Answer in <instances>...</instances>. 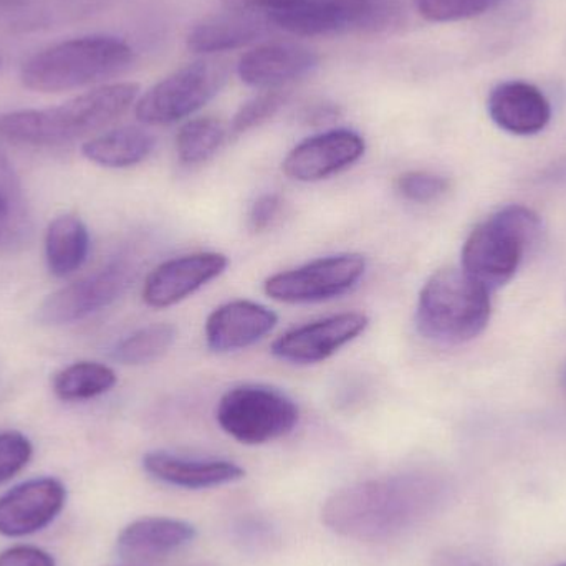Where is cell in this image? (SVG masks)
Returning <instances> with one entry per match:
<instances>
[{
    "mask_svg": "<svg viewBox=\"0 0 566 566\" xmlns=\"http://www.w3.org/2000/svg\"><path fill=\"white\" fill-rule=\"evenodd\" d=\"M446 499L448 484L431 472L371 479L335 492L323 507V524L342 537L386 541L421 524Z\"/></svg>",
    "mask_w": 566,
    "mask_h": 566,
    "instance_id": "obj_1",
    "label": "cell"
},
{
    "mask_svg": "<svg viewBox=\"0 0 566 566\" xmlns=\"http://www.w3.org/2000/svg\"><path fill=\"white\" fill-rule=\"evenodd\" d=\"M136 83H112L59 106L0 115V139L29 146H59L99 132L125 115L138 98Z\"/></svg>",
    "mask_w": 566,
    "mask_h": 566,
    "instance_id": "obj_2",
    "label": "cell"
},
{
    "mask_svg": "<svg viewBox=\"0 0 566 566\" xmlns=\"http://www.w3.org/2000/svg\"><path fill=\"white\" fill-rule=\"evenodd\" d=\"M133 56L132 46L118 36H80L30 56L20 78L33 92H69L119 75L132 65Z\"/></svg>",
    "mask_w": 566,
    "mask_h": 566,
    "instance_id": "obj_3",
    "label": "cell"
},
{
    "mask_svg": "<svg viewBox=\"0 0 566 566\" xmlns=\"http://www.w3.org/2000/svg\"><path fill=\"white\" fill-rule=\"evenodd\" d=\"M491 293L462 269H441L419 292L416 306L419 333L446 345L478 338L491 319Z\"/></svg>",
    "mask_w": 566,
    "mask_h": 566,
    "instance_id": "obj_4",
    "label": "cell"
},
{
    "mask_svg": "<svg viewBox=\"0 0 566 566\" xmlns=\"http://www.w3.org/2000/svg\"><path fill=\"white\" fill-rule=\"evenodd\" d=\"M542 221L532 209L507 206L479 224L462 249V271L485 289H501L541 242Z\"/></svg>",
    "mask_w": 566,
    "mask_h": 566,
    "instance_id": "obj_5",
    "label": "cell"
},
{
    "mask_svg": "<svg viewBox=\"0 0 566 566\" xmlns=\"http://www.w3.org/2000/svg\"><path fill=\"white\" fill-rule=\"evenodd\" d=\"M402 0H298L271 13L272 25L298 36L379 33L398 25Z\"/></svg>",
    "mask_w": 566,
    "mask_h": 566,
    "instance_id": "obj_6",
    "label": "cell"
},
{
    "mask_svg": "<svg viewBox=\"0 0 566 566\" xmlns=\"http://www.w3.org/2000/svg\"><path fill=\"white\" fill-rule=\"evenodd\" d=\"M298 418V406L292 398L264 385L235 386L216 409L222 431L248 446L283 438L295 429Z\"/></svg>",
    "mask_w": 566,
    "mask_h": 566,
    "instance_id": "obj_7",
    "label": "cell"
},
{
    "mask_svg": "<svg viewBox=\"0 0 566 566\" xmlns=\"http://www.w3.org/2000/svg\"><path fill=\"white\" fill-rule=\"evenodd\" d=\"M228 66L199 60L156 83L136 103V118L145 125H171L205 108L228 82Z\"/></svg>",
    "mask_w": 566,
    "mask_h": 566,
    "instance_id": "obj_8",
    "label": "cell"
},
{
    "mask_svg": "<svg viewBox=\"0 0 566 566\" xmlns=\"http://www.w3.org/2000/svg\"><path fill=\"white\" fill-rule=\"evenodd\" d=\"M365 272L363 255H328L272 275L265 281L264 290L271 298L292 305L326 302L355 289Z\"/></svg>",
    "mask_w": 566,
    "mask_h": 566,
    "instance_id": "obj_9",
    "label": "cell"
},
{
    "mask_svg": "<svg viewBox=\"0 0 566 566\" xmlns=\"http://www.w3.org/2000/svg\"><path fill=\"white\" fill-rule=\"evenodd\" d=\"M135 277L136 268L132 262L123 259L109 262L88 277L46 296L36 316L45 325H69L88 318L122 298Z\"/></svg>",
    "mask_w": 566,
    "mask_h": 566,
    "instance_id": "obj_10",
    "label": "cell"
},
{
    "mask_svg": "<svg viewBox=\"0 0 566 566\" xmlns=\"http://www.w3.org/2000/svg\"><path fill=\"white\" fill-rule=\"evenodd\" d=\"M368 325L369 318L361 312L326 316L283 333L272 343V355L295 365L322 363L358 338Z\"/></svg>",
    "mask_w": 566,
    "mask_h": 566,
    "instance_id": "obj_11",
    "label": "cell"
},
{
    "mask_svg": "<svg viewBox=\"0 0 566 566\" xmlns=\"http://www.w3.org/2000/svg\"><path fill=\"white\" fill-rule=\"evenodd\" d=\"M365 149L366 143L359 133L329 129L298 143L283 159L282 171L293 181H323L359 161Z\"/></svg>",
    "mask_w": 566,
    "mask_h": 566,
    "instance_id": "obj_12",
    "label": "cell"
},
{
    "mask_svg": "<svg viewBox=\"0 0 566 566\" xmlns=\"http://www.w3.org/2000/svg\"><path fill=\"white\" fill-rule=\"evenodd\" d=\"M228 268V255L221 252H196L169 259L149 272L143 286V300L151 308L178 305L224 274Z\"/></svg>",
    "mask_w": 566,
    "mask_h": 566,
    "instance_id": "obj_13",
    "label": "cell"
},
{
    "mask_svg": "<svg viewBox=\"0 0 566 566\" xmlns=\"http://www.w3.org/2000/svg\"><path fill=\"white\" fill-rule=\"evenodd\" d=\"M66 491L56 479H33L0 497V534L23 537L45 528L65 505Z\"/></svg>",
    "mask_w": 566,
    "mask_h": 566,
    "instance_id": "obj_14",
    "label": "cell"
},
{
    "mask_svg": "<svg viewBox=\"0 0 566 566\" xmlns=\"http://www.w3.org/2000/svg\"><path fill=\"white\" fill-rule=\"evenodd\" d=\"M318 66L315 52L290 42H272L249 50L239 60V78L259 90H282L305 78Z\"/></svg>",
    "mask_w": 566,
    "mask_h": 566,
    "instance_id": "obj_15",
    "label": "cell"
},
{
    "mask_svg": "<svg viewBox=\"0 0 566 566\" xmlns=\"http://www.w3.org/2000/svg\"><path fill=\"white\" fill-rule=\"evenodd\" d=\"M274 310L251 300H234L216 308L206 322V343L216 353L239 352L277 326Z\"/></svg>",
    "mask_w": 566,
    "mask_h": 566,
    "instance_id": "obj_16",
    "label": "cell"
},
{
    "mask_svg": "<svg viewBox=\"0 0 566 566\" xmlns=\"http://www.w3.org/2000/svg\"><path fill=\"white\" fill-rule=\"evenodd\" d=\"M488 108L499 128L518 136L544 132L552 118L547 96L527 82H504L495 86Z\"/></svg>",
    "mask_w": 566,
    "mask_h": 566,
    "instance_id": "obj_17",
    "label": "cell"
},
{
    "mask_svg": "<svg viewBox=\"0 0 566 566\" xmlns=\"http://www.w3.org/2000/svg\"><path fill=\"white\" fill-rule=\"evenodd\" d=\"M196 528L189 522L169 517H146L123 528L118 554L132 565L158 560L191 544Z\"/></svg>",
    "mask_w": 566,
    "mask_h": 566,
    "instance_id": "obj_18",
    "label": "cell"
},
{
    "mask_svg": "<svg viewBox=\"0 0 566 566\" xmlns=\"http://www.w3.org/2000/svg\"><path fill=\"white\" fill-rule=\"evenodd\" d=\"M143 465L158 481L185 489L219 488L245 475L244 469L231 461L189 459L169 452H149Z\"/></svg>",
    "mask_w": 566,
    "mask_h": 566,
    "instance_id": "obj_19",
    "label": "cell"
},
{
    "mask_svg": "<svg viewBox=\"0 0 566 566\" xmlns=\"http://www.w3.org/2000/svg\"><path fill=\"white\" fill-rule=\"evenodd\" d=\"M271 27L268 15L261 13L228 12L208 17L189 30L188 49L202 55L242 49L261 39Z\"/></svg>",
    "mask_w": 566,
    "mask_h": 566,
    "instance_id": "obj_20",
    "label": "cell"
},
{
    "mask_svg": "<svg viewBox=\"0 0 566 566\" xmlns=\"http://www.w3.org/2000/svg\"><path fill=\"white\" fill-rule=\"evenodd\" d=\"M155 145L151 133L138 126H125L88 139L82 153L88 161L103 168L125 169L146 161Z\"/></svg>",
    "mask_w": 566,
    "mask_h": 566,
    "instance_id": "obj_21",
    "label": "cell"
},
{
    "mask_svg": "<svg viewBox=\"0 0 566 566\" xmlns=\"http://www.w3.org/2000/svg\"><path fill=\"white\" fill-rule=\"evenodd\" d=\"M88 252V229L76 216H60L46 229V265L55 277H66L78 271L85 264Z\"/></svg>",
    "mask_w": 566,
    "mask_h": 566,
    "instance_id": "obj_22",
    "label": "cell"
},
{
    "mask_svg": "<svg viewBox=\"0 0 566 566\" xmlns=\"http://www.w3.org/2000/svg\"><path fill=\"white\" fill-rule=\"evenodd\" d=\"M116 373L109 366L95 361H80L66 366L53 378V391L62 401H86L98 398L115 388Z\"/></svg>",
    "mask_w": 566,
    "mask_h": 566,
    "instance_id": "obj_23",
    "label": "cell"
},
{
    "mask_svg": "<svg viewBox=\"0 0 566 566\" xmlns=\"http://www.w3.org/2000/svg\"><path fill=\"white\" fill-rule=\"evenodd\" d=\"M175 342V326L156 323L123 338L113 349L112 358L126 366L148 365L165 356Z\"/></svg>",
    "mask_w": 566,
    "mask_h": 566,
    "instance_id": "obj_24",
    "label": "cell"
},
{
    "mask_svg": "<svg viewBox=\"0 0 566 566\" xmlns=\"http://www.w3.org/2000/svg\"><path fill=\"white\" fill-rule=\"evenodd\" d=\"M224 125L218 118L191 119L176 136V153L182 165L196 166L209 161L226 142Z\"/></svg>",
    "mask_w": 566,
    "mask_h": 566,
    "instance_id": "obj_25",
    "label": "cell"
},
{
    "mask_svg": "<svg viewBox=\"0 0 566 566\" xmlns=\"http://www.w3.org/2000/svg\"><path fill=\"white\" fill-rule=\"evenodd\" d=\"M286 99H289V92L265 90L261 95L254 96L239 108L234 119H232L229 133L232 136H241L251 132V129L258 128V126L264 125L272 116L277 115Z\"/></svg>",
    "mask_w": 566,
    "mask_h": 566,
    "instance_id": "obj_26",
    "label": "cell"
},
{
    "mask_svg": "<svg viewBox=\"0 0 566 566\" xmlns=\"http://www.w3.org/2000/svg\"><path fill=\"white\" fill-rule=\"evenodd\" d=\"M449 179L429 171H409L396 179V191L406 201L429 205L449 191Z\"/></svg>",
    "mask_w": 566,
    "mask_h": 566,
    "instance_id": "obj_27",
    "label": "cell"
},
{
    "mask_svg": "<svg viewBox=\"0 0 566 566\" xmlns=\"http://www.w3.org/2000/svg\"><path fill=\"white\" fill-rule=\"evenodd\" d=\"M497 0H415L416 9L431 22L472 19L491 9Z\"/></svg>",
    "mask_w": 566,
    "mask_h": 566,
    "instance_id": "obj_28",
    "label": "cell"
},
{
    "mask_svg": "<svg viewBox=\"0 0 566 566\" xmlns=\"http://www.w3.org/2000/svg\"><path fill=\"white\" fill-rule=\"evenodd\" d=\"M32 442L15 431L0 432V484L15 478L32 459Z\"/></svg>",
    "mask_w": 566,
    "mask_h": 566,
    "instance_id": "obj_29",
    "label": "cell"
},
{
    "mask_svg": "<svg viewBox=\"0 0 566 566\" xmlns=\"http://www.w3.org/2000/svg\"><path fill=\"white\" fill-rule=\"evenodd\" d=\"M27 229L25 211L15 208L6 196L0 192V244L19 239Z\"/></svg>",
    "mask_w": 566,
    "mask_h": 566,
    "instance_id": "obj_30",
    "label": "cell"
},
{
    "mask_svg": "<svg viewBox=\"0 0 566 566\" xmlns=\"http://www.w3.org/2000/svg\"><path fill=\"white\" fill-rule=\"evenodd\" d=\"M282 209V198L274 192L262 195L258 201L252 205L249 211V228L254 232H262L271 228L272 222L277 219Z\"/></svg>",
    "mask_w": 566,
    "mask_h": 566,
    "instance_id": "obj_31",
    "label": "cell"
},
{
    "mask_svg": "<svg viewBox=\"0 0 566 566\" xmlns=\"http://www.w3.org/2000/svg\"><path fill=\"white\" fill-rule=\"evenodd\" d=\"M0 566H55V562L40 548L13 547L0 555Z\"/></svg>",
    "mask_w": 566,
    "mask_h": 566,
    "instance_id": "obj_32",
    "label": "cell"
},
{
    "mask_svg": "<svg viewBox=\"0 0 566 566\" xmlns=\"http://www.w3.org/2000/svg\"><path fill=\"white\" fill-rule=\"evenodd\" d=\"M298 0H222L226 10L234 12L261 13V15H271L279 10L293 6Z\"/></svg>",
    "mask_w": 566,
    "mask_h": 566,
    "instance_id": "obj_33",
    "label": "cell"
},
{
    "mask_svg": "<svg viewBox=\"0 0 566 566\" xmlns=\"http://www.w3.org/2000/svg\"><path fill=\"white\" fill-rule=\"evenodd\" d=\"M338 116V106L332 105V103H316L303 112L302 119L306 125L318 126L335 122Z\"/></svg>",
    "mask_w": 566,
    "mask_h": 566,
    "instance_id": "obj_34",
    "label": "cell"
},
{
    "mask_svg": "<svg viewBox=\"0 0 566 566\" xmlns=\"http://www.w3.org/2000/svg\"><path fill=\"white\" fill-rule=\"evenodd\" d=\"M434 566H491L462 551H444L436 557Z\"/></svg>",
    "mask_w": 566,
    "mask_h": 566,
    "instance_id": "obj_35",
    "label": "cell"
},
{
    "mask_svg": "<svg viewBox=\"0 0 566 566\" xmlns=\"http://www.w3.org/2000/svg\"><path fill=\"white\" fill-rule=\"evenodd\" d=\"M565 386H566V369H565Z\"/></svg>",
    "mask_w": 566,
    "mask_h": 566,
    "instance_id": "obj_36",
    "label": "cell"
},
{
    "mask_svg": "<svg viewBox=\"0 0 566 566\" xmlns=\"http://www.w3.org/2000/svg\"><path fill=\"white\" fill-rule=\"evenodd\" d=\"M560 566H566V564L565 565H560Z\"/></svg>",
    "mask_w": 566,
    "mask_h": 566,
    "instance_id": "obj_37",
    "label": "cell"
}]
</instances>
